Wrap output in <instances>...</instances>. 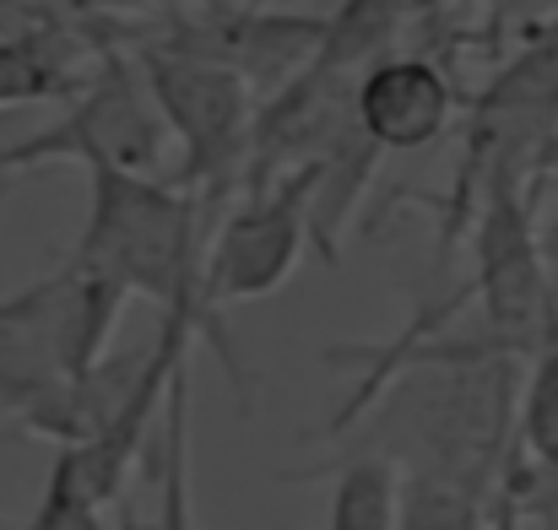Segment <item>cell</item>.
Listing matches in <instances>:
<instances>
[{"label": "cell", "instance_id": "cell-7", "mask_svg": "<svg viewBox=\"0 0 558 530\" xmlns=\"http://www.w3.org/2000/svg\"><path fill=\"white\" fill-rule=\"evenodd\" d=\"M331 16H304V11H201L180 16L158 44H174L185 54L233 65L260 98H271L277 87H288L299 71H310L326 49Z\"/></svg>", "mask_w": 558, "mask_h": 530}, {"label": "cell", "instance_id": "cell-4", "mask_svg": "<svg viewBox=\"0 0 558 530\" xmlns=\"http://www.w3.org/2000/svg\"><path fill=\"white\" fill-rule=\"evenodd\" d=\"M147 87L169 120L174 136V184H185L190 195H201V206L211 217H222L228 195H244L250 178V152H255V114H260V93L217 60L185 54L174 44L147 38L136 49Z\"/></svg>", "mask_w": 558, "mask_h": 530}, {"label": "cell", "instance_id": "cell-13", "mask_svg": "<svg viewBox=\"0 0 558 530\" xmlns=\"http://www.w3.org/2000/svg\"><path fill=\"white\" fill-rule=\"evenodd\" d=\"M22 530H109L104 504L93 498V488L82 482V471H76V460L65 449H54L44 493H38V504H33V515H27Z\"/></svg>", "mask_w": 558, "mask_h": 530}, {"label": "cell", "instance_id": "cell-3", "mask_svg": "<svg viewBox=\"0 0 558 530\" xmlns=\"http://www.w3.org/2000/svg\"><path fill=\"white\" fill-rule=\"evenodd\" d=\"M49 163H82L87 174L120 169V174L174 178V136H169V120H163L136 54L104 49L87 87L71 103H60V120L27 131L22 141H5L0 184L33 174V169H49Z\"/></svg>", "mask_w": 558, "mask_h": 530}, {"label": "cell", "instance_id": "cell-2", "mask_svg": "<svg viewBox=\"0 0 558 530\" xmlns=\"http://www.w3.org/2000/svg\"><path fill=\"white\" fill-rule=\"evenodd\" d=\"M131 293L65 255L60 271L0 293V411L44 444H65L76 384L109 357Z\"/></svg>", "mask_w": 558, "mask_h": 530}, {"label": "cell", "instance_id": "cell-8", "mask_svg": "<svg viewBox=\"0 0 558 530\" xmlns=\"http://www.w3.org/2000/svg\"><path fill=\"white\" fill-rule=\"evenodd\" d=\"M353 120L379 152H417L434 147L456 120V82L428 54L385 49L359 71Z\"/></svg>", "mask_w": 558, "mask_h": 530}, {"label": "cell", "instance_id": "cell-6", "mask_svg": "<svg viewBox=\"0 0 558 530\" xmlns=\"http://www.w3.org/2000/svg\"><path fill=\"white\" fill-rule=\"evenodd\" d=\"M310 200H315V163L277 178L271 189L239 195V206L211 222L206 266H201V293H206L211 315H222L228 304H255V298H271L288 287L304 249L315 244Z\"/></svg>", "mask_w": 558, "mask_h": 530}, {"label": "cell", "instance_id": "cell-1", "mask_svg": "<svg viewBox=\"0 0 558 530\" xmlns=\"http://www.w3.org/2000/svg\"><path fill=\"white\" fill-rule=\"evenodd\" d=\"M211 222L217 217L201 206V195H190L174 178L98 169L87 174V217L71 260L120 282L131 298L158 304V315H190L206 331V347L217 353L222 373L233 379L239 406L250 411V368L228 342L222 315H211L201 293Z\"/></svg>", "mask_w": 558, "mask_h": 530}, {"label": "cell", "instance_id": "cell-5", "mask_svg": "<svg viewBox=\"0 0 558 530\" xmlns=\"http://www.w3.org/2000/svg\"><path fill=\"white\" fill-rule=\"evenodd\" d=\"M472 304L483 309V336L505 353L532 357L558 336V287L532 227L526 178H488L472 217Z\"/></svg>", "mask_w": 558, "mask_h": 530}, {"label": "cell", "instance_id": "cell-10", "mask_svg": "<svg viewBox=\"0 0 558 530\" xmlns=\"http://www.w3.org/2000/svg\"><path fill=\"white\" fill-rule=\"evenodd\" d=\"M304 477H331L326 498V530H401V498H407V471L379 455L353 449L337 466H315Z\"/></svg>", "mask_w": 558, "mask_h": 530}, {"label": "cell", "instance_id": "cell-12", "mask_svg": "<svg viewBox=\"0 0 558 530\" xmlns=\"http://www.w3.org/2000/svg\"><path fill=\"white\" fill-rule=\"evenodd\" d=\"M434 5H445V0H342L331 11V33H326L320 60L342 65V71H364L369 60H379L390 49L401 22H412Z\"/></svg>", "mask_w": 558, "mask_h": 530}, {"label": "cell", "instance_id": "cell-17", "mask_svg": "<svg viewBox=\"0 0 558 530\" xmlns=\"http://www.w3.org/2000/svg\"><path fill=\"white\" fill-rule=\"evenodd\" d=\"M0 530H5V526H0Z\"/></svg>", "mask_w": 558, "mask_h": 530}, {"label": "cell", "instance_id": "cell-11", "mask_svg": "<svg viewBox=\"0 0 558 530\" xmlns=\"http://www.w3.org/2000/svg\"><path fill=\"white\" fill-rule=\"evenodd\" d=\"M153 515H125L120 530H201L195 526V498H190V368L174 379L158 444H153Z\"/></svg>", "mask_w": 558, "mask_h": 530}, {"label": "cell", "instance_id": "cell-16", "mask_svg": "<svg viewBox=\"0 0 558 530\" xmlns=\"http://www.w3.org/2000/svg\"><path fill=\"white\" fill-rule=\"evenodd\" d=\"M206 11H244V5H255V0H201Z\"/></svg>", "mask_w": 558, "mask_h": 530}, {"label": "cell", "instance_id": "cell-9", "mask_svg": "<svg viewBox=\"0 0 558 530\" xmlns=\"http://www.w3.org/2000/svg\"><path fill=\"white\" fill-rule=\"evenodd\" d=\"M98 54L104 44L82 38L71 22L0 33V114L33 103H71L87 87Z\"/></svg>", "mask_w": 558, "mask_h": 530}, {"label": "cell", "instance_id": "cell-15", "mask_svg": "<svg viewBox=\"0 0 558 530\" xmlns=\"http://www.w3.org/2000/svg\"><path fill=\"white\" fill-rule=\"evenodd\" d=\"M558 11V0H505V22H521V27H537Z\"/></svg>", "mask_w": 558, "mask_h": 530}, {"label": "cell", "instance_id": "cell-14", "mask_svg": "<svg viewBox=\"0 0 558 530\" xmlns=\"http://www.w3.org/2000/svg\"><path fill=\"white\" fill-rule=\"evenodd\" d=\"M401 530H488V504L434 482V477H407V498H401Z\"/></svg>", "mask_w": 558, "mask_h": 530}]
</instances>
